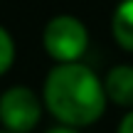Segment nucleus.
Listing matches in <instances>:
<instances>
[{
  "mask_svg": "<svg viewBox=\"0 0 133 133\" xmlns=\"http://www.w3.org/2000/svg\"><path fill=\"white\" fill-rule=\"evenodd\" d=\"M42 104L57 123L89 128L106 114L104 79L84 62L54 64L42 84Z\"/></svg>",
  "mask_w": 133,
  "mask_h": 133,
  "instance_id": "nucleus-1",
  "label": "nucleus"
},
{
  "mask_svg": "<svg viewBox=\"0 0 133 133\" xmlns=\"http://www.w3.org/2000/svg\"><path fill=\"white\" fill-rule=\"evenodd\" d=\"M89 27L76 15H54L42 27V49L54 64L81 62L89 49Z\"/></svg>",
  "mask_w": 133,
  "mask_h": 133,
  "instance_id": "nucleus-2",
  "label": "nucleus"
},
{
  "mask_svg": "<svg viewBox=\"0 0 133 133\" xmlns=\"http://www.w3.org/2000/svg\"><path fill=\"white\" fill-rule=\"evenodd\" d=\"M44 114L42 94L27 84H12L0 94V128L10 133H32Z\"/></svg>",
  "mask_w": 133,
  "mask_h": 133,
  "instance_id": "nucleus-3",
  "label": "nucleus"
},
{
  "mask_svg": "<svg viewBox=\"0 0 133 133\" xmlns=\"http://www.w3.org/2000/svg\"><path fill=\"white\" fill-rule=\"evenodd\" d=\"M104 91L109 104L133 109V64H114L104 76Z\"/></svg>",
  "mask_w": 133,
  "mask_h": 133,
  "instance_id": "nucleus-4",
  "label": "nucleus"
},
{
  "mask_svg": "<svg viewBox=\"0 0 133 133\" xmlns=\"http://www.w3.org/2000/svg\"><path fill=\"white\" fill-rule=\"evenodd\" d=\"M111 37L123 52L133 54V0H118L111 12Z\"/></svg>",
  "mask_w": 133,
  "mask_h": 133,
  "instance_id": "nucleus-5",
  "label": "nucleus"
},
{
  "mask_svg": "<svg viewBox=\"0 0 133 133\" xmlns=\"http://www.w3.org/2000/svg\"><path fill=\"white\" fill-rule=\"evenodd\" d=\"M17 49H15V39L5 25H0V76H5L15 64Z\"/></svg>",
  "mask_w": 133,
  "mask_h": 133,
  "instance_id": "nucleus-6",
  "label": "nucleus"
},
{
  "mask_svg": "<svg viewBox=\"0 0 133 133\" xmlns=\"http://www.w3.org/2000/svg\"><path fill=\"white\" fill-rule=\"evenodd\" d=\"M116 133H133V109L123 114V118L118 121V128H116Z\"/></svg>",
  "mask_w": 133,
  "mask_h": 133,
  "instance_id": "nucleus-7",
  "label": "nucleus"
},
{
  "mask_svg": "<svg viewBox=\"0 0 133 133\" xmlns=\"http://www.w3.org/2000/svg\"><path fill=\"white\" fill-rule=\"evenodd\" d=\"M44 133H81L79 128H71V126H62V123H57V126H52V128H47Z\"/></svg>",
  "mask_w": 133,
  "mask_h": 133,
  "instance_id": "nucleus-8",
  "label": "nucleus"
},
{
  "mask_svg": "<svg viewBox=\"0 0 133 133\" xmlns=\"http://www.w3.org/2000/svg\"><path fill=\"white\" fill-rule=\"evenodd\" d=\"M0 133H10V131H5V128H0Z\"/></svg>",
  "mask_w": 133,
  "mask_h": 133,
  "instance_id": "nucleus-9",
  "label": "nucleus"
}]
</instances>
